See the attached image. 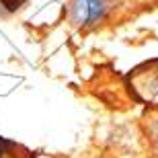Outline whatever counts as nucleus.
I'll return each mask as SVG.
<instances>
[{
  "label": "nucleus",
  "instance_id": "f03ea898",
  "mask_svg": "<svg viewBox=\"0 0 158 158\" xmlns=\"http://www.w3.org/2000/svg\"><path fill=\"white\" fill-rule=\"evenodd\" d=\"M109 0H70V21L78 27H94L105 21Z\"/></svg>",
  "mask_w": 158,
  "mask_h": 158
},
{
  "label": "nucleus",
  "instance_id": "7ed1b4c3",
  "mask_svg": "<svg viewBox=\"0 0 158 158\" xmlns=\"http://www.w3.org/2000/svg\"><path fill=\"white\" fill-rule=\"evenodd\" d=\"M144 131H146L148 146L158 158V111H148V115L144 117Z\"/></svg>",
  "mask_w": 158,
  "mask_h": 158
},
{
  "label": "nucleus",
  "instance_id": "f257e3e1",
  "mask_svg": "<svg viewBox=\"0 0 158 158\" xmlns=\"http://www.w3.org/2000/svg\"><path fill=\"white\" fill-rule=\"evenodd\" d=\"M125 86L135 103L158 111V56L135 66L125 76Z\"/></svg>",
  "mask_w": 158,
  "mask_h": 158
}]
</instances>
